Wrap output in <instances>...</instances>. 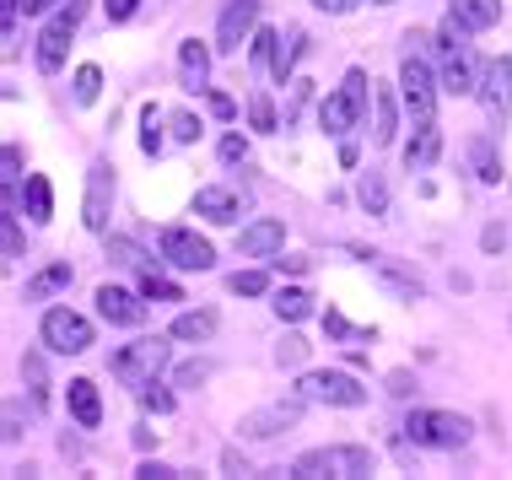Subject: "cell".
I'll return each instance as SVG.
<instances>
[{
    "label": "cell",
    "instance_id": "d6986e66",
    "mask_svg": "<svg viewBox=\"0 0 512 480\" xmlns=\"http://www.w3.org/2000/svg\"><path fill=\"white\" fill-rule=\"evenodd\" d=\"M437 152H442L437 125H415V141L405 146V168H410V173H426V168L437 162Z\"/></svg>",
    "mask_w": 512,
    "mask_h": 480
},
{
    "label": "cell",
    "instance_id": "7bdbcfd3",
    "mask_svg": "<svg viewBox=\"0 0 512 480\" xmlns=\"http://www.w3.org/2000/svg\"><path fill=\"white\" fill-rule=\"evenodd\" d=\"M141 152L157 157L162 152V130H157V108H146V130H141Z\"/></svg>",
    "mask_w": 512,
    "mask_h": 480
},
{
    "label": "cell",
    "instance_id": "7402d4cb",
    "mask_svg": "<svg viewBox=\"0 0 512 480\" xmlns=\"http://www.w3.org/2000/svg\"><path fill=\"white\" fill-rule=\"evenodd\" d=\"M71 416L81 421V427H98V421H103V400H98V383H92V378L71 383Z\"/></svg>",
    "mask_w": 512,
    "mask_h": 480
},
{
    "label": "cell",
    "instance_id": "9f6ffc18",
    "mask_svg": "<svg viewBox=\"0 0 512 480\" xmlns=\"http://www.w3.org/2000/svg\"><path fill=\"white\" fill-rule=\"evenodd\" d=\"M27 6V17H38V11H49V0H22Z\"/></svg>",
    "mask_w": 512,
    "mask_h": 480
},
{
    "label": "cell",
    "instance_id": "603a6c76",
    "mask_svg": "<svg viewBox=\"0 0 512 480\" xmlns=\"http://www.w3.org/2000/svg\"><path fill=\"white\" fill-rule=\"evenodd\" d=\"M372 141L378 146H389L394 141V130H399V119H394V98H389V87H378V81H372Z\"/></svg>",
    "mask_w": 512,
    "mask_h": 480
},
{
    "label": "cell",
    "instance_id": "6f0895ef",
    "mask_svg": "<svg viewBox=\"0 0 512 480\" xmlns=\"http://www.w3.org/2000/svg\"><path fill=\"white\" fill-rule=\"evenodd\" d=\"M372 6H389V0H372Z\"/></svg>",
    "mask_w": 512,
    "mask_h": 480
},
{
    "label": "cell",
    "instance_id": "e0dca14e",
    "mask_svg": "<svg viewBox=\"0 0 512 480\" xmlns=\"http://www.w3.org/2000/svg\"><path fill=\"white\" fill-rule=\"evenodd\" d=\"M448 17H459L469 33H486L502 22V0H448Z\"/></svg>",
    "mask_w": 512,
    "mask_h": 480
},
{
    "label": "cell",
    "instance_id": "1f68e13d",
    "mask_svg": "<svg viewBox=\"0 0 512 480\" xmlns=\"http://www.w3.org/2000/svg\"><path fill=\"white\" fill-rule=\"evenodd\" d=\"M227 286H232L238 297H265V292H270V276H265V270H238Z\"/></svg>",
    "mask_w": 512,
    "mask_h": 480
},
{
    "label": "cell",
    "instance_id": "60d3db41",
    "mask_svg": "<svg viewBox=\"0 0 512 480\" xmlns=\"http://www.w3.org/2000/svg\"><path fill=\"white\" fill-rule=\"evenodd\" d=\"M141 405L157 410V416H168V410H173V394L162 389V383H146V389H141Z\"/></svg>",
    "mask_w": 512,
    "mask_h": 480
},
{
    "label": "cell",
    "instance_id": "c3c4849f",
    "mask_svg": "<svg viewBox=\"0 0 512 480\" xmlns=\"http://www.w3.org/2000/svg\"><path fill=\"white\" fill-rule=\"evenodd\" d=\"M205 378H211V367H205V362H189V367H178V383H184V389H189V383H205Z\"/></svg>",
    "mask_w": 512,
    "mask_h": 480
},
{
    "label": "cell",
    "instance_id": "ba28073f",
    "mask_svg": "<svg viewBox=\"0 0 512 480\" xmlns=\"http://www.w3.org/2000/svg\"><path fill=\"white\" fill-rule=\"evenodd\" d=\"M162 259H168L173 270H211L216 265V249L200 238V232L168 227V232H162Z\"/></svg>",
    "mask_w": 512,
    "mask_h": 480
},
{
    "label": "cell",
    "instance_id": "7a4b0ae2",
    "mask_svg": "<svg viewBox=\"0 0 512 480\" xmlns=\"http://www.w3.org/2000/svg\"><path fill=\"white\" fill-rule=\"evenodd\" d=\"M168 340L162 335H146V340H130V346H119L108 356V373H114L124 389H146V383H157V373L168 367Z\"/></svg>",
    "mask_w": 512,
    "mask_h": 480
},
{
    "label": "cell",
    "instance_id": "4dcf8cb0",
    "mask_svg": "<svg viewBox=\"0 0 512 480\" xmlns=\"http://www.w3.org/2000/svg\"><path fill=\"white\" fill-rule=\"evenodd\" d=\"M22 378H27V389H33V405L44 410L49 405V373H44V356H38V351L22 356Z\"/></svg>",
    "mask_w": 512,
    "mask_h": 480
},
{
    "label": "cell",
    "instance_id": "b9f144b4",
    "mask_svg": "<svg viewBox=\"0 0 512 480\" xmlns=\"http://www.w3.org/2000/svg\"><path fill=\"white\" fill-rule=\"evenodd\" d=\"M168 130H173V141H200V119L195 114H173Z\"/></svg>",
    "mask_w": 512,
    "mask_h": 480
},
{
    "label": "cell",
    "instance_id": "f907efd6",
    "mask_svg": "<svg viewBox=\"0 0 512 480\" xmlns=\"http://www.w3.org/2000/svg\"><path fill=\"white\" fill-rule=\"evenodd\" d=\"M221 464H227V475H254V470H248V459L238 454V448H227V454H221Z\"/></svg>",
    "mask_w": 512,
    "mask_h": 480
},
{
    "label": "cell",
    "instance_id": "8d00e7d4",
    "mask_svg": "<svg viewBox=\"0 0 512 480\" xmlns=\"http://www.w3.org/2000/svg\"><path fill=\"white\" fill-rule=\"evenodd\" d=\"M248 119H254V130H275V103L265 98V92L248 98Z\"/></svg>",
    "mask_w": 512,
    "mask_h": 480
},
{
    "label": "cell",
    "instance_id": "3957f363",
    "mask_svg": "<svg viewBox=\"0 0 512 480\" xmlns=\"http://www.w3.org/2000/svg\"><path fill=\"white\" fill-rule=\"evenodd\" d=\"M399 98H405L415 125H437V76H432V65H426L415 49L399 60Z\"/></svg>",
    "mask_w": 512,
    "mask_h": 480
},
{
    "label": "cell",
    "instance_id": "e575fe53",
    "mask_svg": "<svg viewBox=\"0 0 512 480\" xmlns=\"http://www.w3.org/2000/svg\"><path fill=\"white\" fill-rule=\"evenodd\" d=\"M275 362H281V367H302V362H308V340H302V335H286L281 346H275Z\"/></svg>",
    "mask_w": 512,
    "mask_h": 480
},
{
    "label": "cell",
    "instance_id": "5bb4252c",
    "mask_svg": "<svg viewBox=\"0 0 512 480\" xmlns=\"http://www.w3.org/2000/svg\"><path fill=\"white\" fill-rule=\"evenodd\" d=\"M178 81H184V92H205V81H211V49L200 38L178 44Z\"/></svg>",
    "mask_w": 512,
    "mask_h": 480
},
{
    "label": "cell",
    "instance_id": "9c48e42d",
    "mask_svg": "<svg viewBox=\"0 0 512 480\" xmlns=\"http://www.w3.org/2000/svg\"><path fill=\"white\" fill-rule=\"evenodd\" d=\"M302 405H308V400L297 394V400H275V405H265V410H248L238 432L254 437V443H270V437H281L286 427H297V421H302Z\"/></svg>",
    "mask_w": 512,
    "mask_h": 480
},
{
    "label": "cell",
    "instance_id": "d590c367",
    "mask_svg": "<svg viewBox=\"0 0 512 480\" xmlns=\"http://www.w3.org/2000/svg\"><path fill=\"white\" fill-rule=\"evenodd\" d=\"M324 335H329V340H351V335H367V340H372V329H351V319H345L340 308H329V313H324Z\"/></svg>",
    "mask_w": 512,
    "mask_h": 480
},
{
    "label": "cell",
    "instance_id": "83f0119b",
    "mask_svg": "<svg viewBox=\"0 0 512 480\" xmlns=\"http://www.w3.org/2000/svg\"><path fill=\"white\" fill-rule=\"evenodd\" d=\"M356 200H362L372 216H389V178H383V173H362V184H356Z\"/></svg>",
    "mask_w": 512,
    "mask_h": 480
},
{
    "label": "cell",
    "instance_id": "f5cc1de1",
    "mask_svg": "<svg viewBox=\"0 0 512 480\" xmlns=\"http://www.w3.org/2000/svg\"><path fill=\"white\" fill-rule=\"evenodd\" d=\"M313 6H318V11H329V17H345V11L356 6V0H313Z\"/></svg>",
    "mask_w": 512,
    "mask_h": 480
},
{
    "label": "cell",
    "instance_id": "6da1fadb",
    "mask_svg": "<svg viewBox=\"0 0 512 480\" xmlns=\"http://www.w3.org/2000/svg\"><path fill=\"white\" fill-rule=\"evenodd\" d=\"M297 480H362L372 475V448L362 443H329V448H308L297 464H292Z\"/></svg>",
    "mask_w": 512,
    "mask_h": 480
},
{
    "label": "cell",
    "instance_id": "f6af8a7d",
    "mask_svg": "<svg viewBox=\"0 0 512 480\" xmlns=\"http://www.w3.org/2000/svg\"><path fill=\"white\" fill-rule=\"evenodd\" d=\"M221 157H227V162H243V157H248V141H243V135H221Z\"/></svg>",
    "mask_w": 512,
    "mask_h": 480
},
{
    "label": "cell",
    "instance_id": "8fae6325",
    "mask_svg": "<svg viewBox=\"0 0 512 480\" xmlns=\"http://www.w3.org/2000/svg\"><path fill=\"white\" fill-rule=\"evenodd\" d=\"M108 211H114V168L108 162H92V173H87V222L92 232H108Z\"/></svg>",
    "mask_w": 512,
    "mask_h": 480
},
{
    "label": "cell",
    "instance_id": "7c38bea8",
    "mask_svg": "<svg viewBox=\"0 0 512 480\" xmlns=\"http://www.w3.org/2000/svg\"><path fill=\"white\" fill-rule=\"evenodd\" d=\"M281 249H286V222H275V216H265V222L238 232V254L243 259H275Z\"/></svg>",
    "mask_w": 512,
    "mask_h": 480
},
{
    "label": "cell",
    "instance_id": "d6a6232c",
    "mask_svg": "<svg viewBox=\"0 0 512 480\" xmlns=\"http://www.w3.org/2000/svg\"><path fill=\"white\" fill-rule=\"evenodd\" d=\"M98 92H103V71L98 65H81L76 71V103H98Z\"/></svg>",
    "mask_w": 512,
    "mask_h": 480
},
{
    "label": "cell",
    "instance_id": "30bf717a",
    "mask_svg": "<svg viewBox=\"0 0 512 480\" xmlns=\"http://www.w3.org/2000/svg\"><path fill=\"white\" fill-rule=\"evenodd\" d=\"M254 22H259V0H227L221 27H216V49L221 54H238L248 38H254Z\"/></svg>",
    "mask_w": 512,
    "mask_h": 480
},
{
    "label": "cell",
    "instance_id": "52a82bcc",
    "mask_svg": "<svg viewBox=\"0 0 512 480\" xmlns=\"http://www.w3.org/2000/svg\"><path fill=\"white\" fill-rule=\"evenodd\" d=\"M44 346L60 351V356L92 351V324L81 319V313H71V308H49L44 313Z\"/></svg>",
    "mask_w": 512,
    "mask_h": 480
},
{
    "label": "cell",
    "instance_id": "4316f807",
    "mask_svg": "<svg viewBox=\"0 0 512 480\" xmlns=\"http://www.w3.org/2000/svg\"><path fill=\"white\" fill-rule=\"evenodd\" d=\"M302 49H308V33H292V38H281V44H275V60H270L275 81H292L297 60H302Z\"/></svg>",
    "mask_w": 512,
    "mask_h": 480
},
{
    "label": "cell",
    "instance_id": "f1b7e54d",
    "mask_svg": "<svg viewBox=\"0 0 512 480\" xmlns=\"http://www.w3.org/2000/svg\"><path fill=\"white\" fill-rule=\"evenodd\" d=\"M275 313H281L286 324H297V319H308V313H313V297L302 292V286H281V292H275Z\"/></svg>",
    "mask_w": 512,
    "mask_h": 480
},
{
    "label": "cell",
    "instance_id": "bcb514c9",
    "mask_svg": "<svg viewBox=\"0 0 512 480\" xmlns=\"http://www.w3.org/2000/svg\"><path fill=\"white\" fill-rule=\"evenodd\" d=\"M270 265H275V270H286V276H302V270H308V259H302V254H275Z\"/></svg>",
    "mask_w": 512,
    "mask_h": 480
},
{
    "label": "cell",
    "instance_id": "681fc988",
    "mask_svg": "<svg viewBox=\"0 0 512 480\" xmlns=\"http://www.w3.org/2000/svg\"><path fill=\"white\" fill-rule=\"evenodd\" d=\"M211 114L216 119H232V114H238V103H232L227 92H211Z\"/></svg>",
    "mask_w": 512,
    "mask_h": 480
},
{
    "label": "cell",
    "instance_id": "277c9868",
    "mask_svg": "<svg viewBox=\"0 0 512 480\" xmlns=\"http://www.w3.org/2000/svg\"><path fill=\"white\" fill-rule=\"evenodd\" d=\"M405 437L415 448H464L469 443V421L453 410H410Z\"/></svg>",
    "mask_w": 512,
    "mask_h": 480
},
{
    "label": "cell",
    "instance_id": "ee69618b",
    "mask_svg": "<svg viewBox=\"0 0 512 480\" xmlns=\"http://www.w3.org/2000/svg\"><path fill=\"white\" fill-rule=\"evenodd\" d=\"M135 6H141V0H103L108 22H130V17H135Z\"/></svg>",
    "mask_w": 512,
    "mask_h": 480
},
{
    "label": "cell",
    "instance_id": "11a10c76",
    "mask_svg": "<svg viewBox=\"0 0 512 480\" xmlns=\"http://www.w3.org/2000/svg\"><path fill=\"white\" fill-rule=\"evenodd\" d=\"M340 162H345V168H356V162H362V152H356V141H345V146H340Z\"/></svg>",
    "mask_w": 512,
    "mask_h": 480
},
{
    "label": "cell",
    "instance_id": "7dc6e473",
    "mask_svg": "<svg viewBox=\"0 0 512 480\" xmlns=\"http://www.w3.org/2000/svg\"><path fill=\"white\" fill-rule=\"evenodd\" d=\"M389 394H394V400H410V394H415V378H410V373H389Z\"/></svg>",
    "mask_w": 512,
    "mask_h": 480
},
{
    "label": "cell",
    "instance_id": "ac0fdd59",
    "mask_svg": "<svg viewBox=\"0 0 512 480\" xmlns=\"http://www.w3.org/2000/svg\"><path fill=\"white\" fill-rule=\"evenodd\" d=\"M76 281V270H71V259H60V265H44V270H38V276L33 281H27V303H49V297L54 292H65V286H71Z\"/></svg>",
    "mask_w": 512,
    "mask_h": 480
},
{
    "label": "cell",
    "instance_id": "db71d44e",
    "mask_svg": "<svg viewBox=\"0 0 512 480\" xmlns=\"http://www.w3.org/2000/svg\"><path fill=\"white\" fill-rule=\"evenodd\" d=\"M480 243H486V249L496 254V249H502V243H507V232H502V227H486V238H480Z\"/></svg>",
    "mask_w": 512,
    "mask_h": 480
},
{
    "label": "cell",
    "instance_id": "9a60e30c",
    "mask_svg": "<svg viewBox=\"0 0 512 480\" xmlns=\"http://www.w3.org/2000/svg\"><path fill=\"white\" fill-rule=\"evenodd\" d=\"M480 103H486L491 114H507L512 108V60H491L486 71H480Z\"/></svg>",
    "mask_w": 512,
    "mask_h": 480
},
{
    "label": "cell",
    "instance_id": "8992f818",
    "mask_svg": "<svg viewBox=\"0 0 512 480\" xmlns=\"http://www.w3.org/2000/svg\"><path fill=\"white\" fill-rule=\"evenodd\" d=\"M297 394H302L308 405H340V410L367 405V389H362L351 373H302V378H297Z\"/></svg>",
    "mask_w": 512,
    "mask_h": 480
},
{
    "label": "cell",
    "instance_id": "f35d334b",
    "mask_svg": "<svg viewBox=\"0 0 512 480\" xmlns=\"http://www.w3.org/2000/svg\"><path fill=\"white\" fill-rule=\"evenodd\" d=\"M275 44H281V38H275L270 27H259V33L248 38V49H254V65H270V60H275Z\"/></svg>",
    "mask_w": 512,
    "mask_h": 480
},
{
    "label": "cell",
    "instance_id": "816d5d0a",
    "mask_svg": "<svg viewBox=\"0 0 512 480\" xmlns=\"http://www.w3.org/2000/svg\"><path fill=\"white\" fill-rule=\"evenodd\" d=\"M135 475H141V480H178V470H168V464H141Z\"/></svg>",
    "mask_w": 512,
    "mask_h": 480
},
{
    "label": "cell",
    "instance_id": "836d02e7",
    "mask_svg": "<svg viewBox=\"0 0 512 480\" xmlns=\"http://www.w3.org/2000/svg\"><path fill=\"white\" fill-rule=\"evenodd\" d=\"M108 259H119V265H130V270H151V265H146V254L135 249L130 238H108Z\"/></svg>",
    "mask_w": 512,
    "mask_h": 480
},
{
    "label": "cell",
    "instance_id": "74e56055",
    "mask_svg": "<svg viewBox=\"0 0 512 480\" xmlns=\"http://www.w3.org/2000/svg\"><path fill=\"white\" fill-rule=\"evenodd\" d=\"M0 222H6V227H0V243H6V259H22V227H17V211H6Z\"/></svg>",
    "mask_w": 512,
    "mask_h": 480
},
{
    "label": "cell",
    "instance_id": "f546056e",
    "mask_svg": "<svg viewBox=\"0 0 512 480\" xmlns=\"http://www.w3.org/2000/svg\"><path fill=\"white\" fill-rule=\"evenodd\" d=\"M141 297L146 303H184V286H173L168 276H157V270H141Z\"/></svg>",
    "mask_w": 512,
    "mask_h": 480
},
{
    "label": "cell",
    "instance_id": "44dd1931",
    "mask_svg": "<svg viewBox=\"0 0 512 480\" xmlns=\"http://www.w3.org/2000/svg\"><path fill=\"white\" fill-rule=\"evenodd\" d=\"M318 119H324V130L329 135H345V130H351L356 125V119H362V108H356L351 103V92H335V98H324V108H318Z\"/></svg>",
    "mask_w": 512,
    "mask_h": 480
},
{
    "label": "cell",
    "instance_id": "5b68a950",
    "mask_svg": "<svg viewBox=\"0 0 512 480\" xmlns=\"http://www.w3.org/2000/svg\"><path fill=\"white\" fill-rule=\"evenodd\" d=\"M81 17H87V0H65V6L49 17V27L38 33V71H44V76H54L65 65V54H71V33L81 27Z\"/></svg>",
    "mask_w": 512,
    "mask_h": 480
},
{
    "label": "cell",
    "instance_id": "cb8c5ba5",
    "mask_svg": "<svg viewBox=\"0 0 512 480\" xmlns=\"http://www.w3.org/2000/svg\"><path fill=\"white\" fill-rule=\"evenodd\" d=\"M22 200H27V222H38V227H44L49 216H54V189H49V178H44V173H33V178H27Z\"/></svg>",
    "mask_w": 512,
    "mask_h": 480
},
{
    "label": "cell",
    "instance_id": "ffe728a7",
    "mask_svg": "<svg viewBox=\"0 0 512 480\" xmlns=\"http://www.w3.org/2000/svg\"><path fill=\"white\" fill-rule=\"evenodd\" d=\"M378 276H383V286H389V292L405 297V303H421V297H426L421 276H415V270H405L399 259H378Z\"/></svg>",
    "mask_w": 512,
    "mask_h": 480
},
{
    "label": "cell",
    "instance_id": "ab89813d",
    "mask_svg": "<svg viewBox=\"0 0 512 480\" xmlns=\"http://www.w3.org/2000/svg\"><path fill=\"white\" fill-rule=\"evenodd\" d=\"M340 87L351 92V103L362 108V114H367V108H372V98H367V71H345V81H340Z\"/></svg>",
    "mask_w": 512,
    "mask_h": 480
},
{
    "label": "cell",
    "instance_id": "d4e9b609",
    "mask_svg": "<svg viewBox=\"0 0 512 480\" xmlns=\"http://www.w3.org/2000/svg\"><path fill=\"white\" fill-rule=\"evenodd\" d=\"M216 335V313L211 308H189L173 319V340H211Z\"/></svg>",
    "mask_w": 512,
    "mask_h": 480
},
{
    "label": "cell",
    "instance_id": "2e32d148",
    "mask_svg": "<svg viewBox=\"0 0 512 480\" xmlns=\"http://www.w3.org/2000/svg\"><path fill=\"white\" fill-rule=\"evenodd\" d=\"M195 211L205 216V222H238V211H243V200L232 195V189H221V184H205L200 195H195Z\"/></svg>",
    "mask_w": 512,
    "mask_h": 480
},
{
    "label": "cell",
    "instance_id": "484cf974",
    "mask_svg": "<svg viewBox=\"0 0 512 480\" xmlns=\"http://www.w3.org/2000/svg\"><path fill=\"white\" fill-rule=\"evenodd\" d=\"M469 162H475L480 184H502V162H496V146L486 141V135H475V141H469Z\"/></svg>",
    "mask_w": 512,
    "mask_h": 480
},
{
    "label": "cell",
    "instance_id": "4fadbf2b",
    "mask_svg": "<svg viewBox=\"0 0 512 480\" xmlns=\"http://www.w3.org/2000/svg\"><path fill=\"white\" fill-rule=\"evenodd\" d=\"M98 313L108 324H124V329H135L146 319V297H135V292H124V286H98Z\"/></svg>",
    "mask_w": 512,
    "mask_h": 480
}]
</instances>
